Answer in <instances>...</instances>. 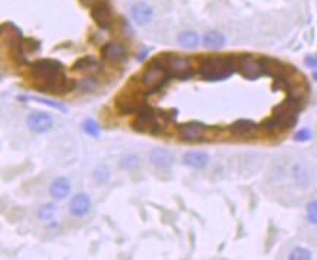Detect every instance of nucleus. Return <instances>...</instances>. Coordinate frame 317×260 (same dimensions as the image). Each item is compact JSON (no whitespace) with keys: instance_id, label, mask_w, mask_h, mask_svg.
Returning <instances> with one entry per match:
<instances>
[{"instance_id":"nucleus-1","label":"nucleus","mask_w":317,"mask_h":260,"mask_svg":"<svg viewBox=\"0 0 317 260\" xmlns=\"http://www.w3.org/2000/svg\"><path fill=\"white\" fill-rule=\"evenodd\" d=\"M302 108V99L297 97H288L284 102L273 108L272 117L266 118L260 127L268 133L282 132L294 127L298 121V114Z\"/></svg>"},{"instance_id":"nucleus-2","label":"nucleus","mask_w":317,"mask_h":260,"mask_svg":"<svg viewBox=\"0 0 317 260\" xmlns=\"http://www.w3.org/2000/svg\"><path fill=\"white\" fill-rule=\"evenodd\" d=\"M237 70L236 56H205L199 59L197 73L203 81L220 82L231 78Z\"/></svg>"},{"instance_id":"nucleus-3","label":"nucleus","mask_w":317,"mask_h":260,"mask_svg":"<svg viewBox=\"0 0 317 260\" xmlns=\"http://www.w3.org/2000/svg\"><path fill=\"white\" fill-rule=\"evenodd\" d=\"M64 73V66L54 59H40L30 63V76L34 88L47 94L48 88Z\"/></svg>"},{"instance_id":"nucleus-4","label":"nucleus","mask_w":317,"mask_h":260,"mask_svg":"<svg viewBox=\"0 0 317 260\" xmlns=\"http://www.w3.org/2000/svg\"><path fill=\"white\" fill-rule=\"evenodd\" d=\"M170 75L165 69L162 56H157L148 62L145 69L142 70L139 76V86L145 91V94L154 95L159 92L168 82H170Z\"/></svg>"},{"instance_id":"nucleus-5","label":"nucleus","mask_w":317,"mask_h":260,"mask_svg":"<svg viewBox=\"0 0 317 260\" xmlns=\"http://www.w3.org/2000/svg\"><path fill=\"white\" fill-rule=\"evenodd\" d=\"M146 94L139 86L135 89H123L114 99V107L119 114H138L142 108L148 105Z\"/></svg>"},{"instance_id":"nucleus-6","label":"nucleus","mask_w":317,"mask_h":260,"mask_svg":"<svg viewBox=\"0 0 317 260\" xmlns=\"http://www.w3.org/2000/svg\"><path fill=\"white\" fill-rule=\"evenodd\" d=\"M132 129L138 133H149V135H159L165 127L158 118L157 108L146 105L138 114H135V120L132 121Z\"/></svg>"},{"instance_id":"nucleus-7","label":"nucleus","mask_w":317,"mask_h":260,"mask_svg":"<svg viewBox=\"0 0 317 260\" xmlns=\"http://www.w3.org/2000/svg\"><path fill=\"white\" fill-rule=\"evenodd\" d=\"M161 56H162L165 69L171 79L189 81L194 76V69L191 67L189 59L181 57L174 53H162Z\"/></svg>"},{"instance_id":"nucleus-8","label":"nucleus","mask_w":317,"mask_h":260,"mask_svg":"<svg viewBox=\"0 0 317 260\" xmlns=\"http://www.w3.org/2000/svg\"><path fill=\"white\" fill-rule=\"evenodd\" d=\"M91 16L94 19V22L101 28V30H111L113 24H114V12L111 5L107 2V0H98V2L91 6Z\"/></svg>"},{"instance_id":"nucleus-9","label":"nucleus","mask_w":317,"mask_h":260,"mask_svg":"<svg viewBox=\"0 0 317 260\" xmlns=\"http://www.w3.org/2000/svg\"><path fill=\"white\" fill-rule=\"evenodd\" d=\"M237 70L247 81H257L263 75L260 60H256L249 54L240 56L237 59Z\"/></svg>"},{"instance_id":"nucleus-10","label":"nucleus","mask_w":317,"mask_h":260,"mask_svg":"<svg viewBox=\"0 0 317 260\" xmlns=\"http://www.w3.org/2000/svg\"><path fill=\"white\" fill-rule=\"evenodd\" d=\"M207 127L200 121H187L177 126L178 136L186 142H196L205 138Z\"/></svg>"},{"instance_id":"nucleus-11","label":"nucleus","mask_w":317,"mask_h":260,"mask_svg":"<svg viewBox=\"0 0 317 260\" xmlns=\"http://www.w3.org/2000/svg\"><path fill=\"white\" fill-rule=\"evenodd\" d=\"M101 59L109 62L110 65H120V63L126 62V59H127L126 47L117 41L105 43L101 47Z\"/></svg>"},{"instance_id":"nucleus-12","label":"nucleus","mask_w":317,"mask_h":260,"mask_svg":"<svg viewBox=\"0 0 317 260\" xmlns=\"http://www.w3.org/2000/svg\"><path fill=\"white\" fill-rule=\"evenodd\" d=\"M27 126L30 127L31 132H34L37 135L47 133L53 127V118L50 114H47L44 111H32L27 117Z\"/></svg>"},{"instance_id":"nucleus-13","label":"nucleus","mask_w":317,"mask_h":260,"mask_svg":"<svg viewBox=\"0 0 317 260\" xmlns=\"http://www.w3.org/2000/svg\"><path fill=\"white\" fill-rule=\"evenodd\" d=\"M259 60H260V65H262L263 75L272 76L273 79H275V78H279V76H286V75L294 73V67H289V66L284 65L282 62L276 60V59H272V57H260Z\"/></svg>"},{"instance_id":"nucleus-14","label":"nucleus","mask_w":317,"mask_h":260,"mask_svg":"<svg viewBox=\"0 0 317 260\" xmlns=\"http://www.w3.org/2000/svg\"><path fill=\"white\" fill-rule=\"evenodd\" d=\"M130 14H132L133 21L139 27H145V25L151 24L152 19H154V9L146 2H136V3H133L132 8H130Z\"/></svg>"},{"instance_id":"nucleus-15","label":"nucleus","mask_w":317,"mask_h":260,"mask_svg":"<svg viewBox=\"0 0 317 260\" xmlns=\"http://www.w3.org/2000/svg\"><path fill=\"white\" fill-rule=\"evenodd\" d=\"M89 209H91V199L85 193L75 195L69 203V212L76 218L85 216L89 212Z\"/></svg>"},{"instance_id":"nucleus-16","label":"nucleus","mask_w":317,"mask_h":260,"mask_svg":"<svg viewBox=\"0 0 317 260\" xmlns=\"http://www.w3.org/2000/svg\"><path fill=\"white\" fill-rule=\"evenodd\" d=\"M257 127H259V126H257L253 120H249V118H238V120H236V121L230 126V132H231L234 136L246 138V136L253 135L256 130H257Z\"/></svg>"},{"instance_id":"nucleus-17","label":"nucleus","mask_w":317,"mask_h":260,"mask_svg":"<svg viewBox=\"0 0 317 260\" xmlns=\"http://www.w3.org/2000/svg\"><path fill=\"white\" fill-rule=\"evenodd\" d=\"M149 161H151L152 165H155L157 168H170V167L174 164V157H173L171 152H168L167 149L157 148V149L151 151V154H149Z\"/></svg>"},{"instance_id":"nucleus-18","label":"nucleus","mask_w":317,"mask_h":260,"mask_svg":"<svg viewBox=\"0 0 317 260\" xmlns=\"http://www.w3.org/2000/svg\"><path fill=\"white\" fill-rule=\"evenodd\" d=\"M183 162L187 167L196 168V170H202L207 165L209 162V155L206 152H200V151H189L183 155Z\"/></svg>"},{"instance_id":"nucleus-19","label":"nucleus","mask_w":317,"mask_h":260,"mask_svg":"<svg viewBox=\"0 0 317 260\" xmlns=\"http://www.w3.org/2000/svg\"><path fill=\"white\" fill-rule=\"evenodd\" d=\"M70 193V183L66 177H57L50 186V195L56 200L64 199Z\"/></svg>"},{"instance_id":"nucleus-20","label":"nucleus","mask_w":317,"mask_h":260,"mask_svg":"<svg viewBox=\"0 0 317 260\" xmlns=\"http://www.w3.org/2000/svg\"><path fill=\"white\" fill-rule=\"evenodd\" d=\"M225 43H227V38L220 31H207L203 37V44L209 49H214V50L224 47Z\"/></svg>"},{"instance_id":"nucleus-21","label":"nucleus","mask_w":317,"mask_h":260,"mask_svg":"<svg viewBox=\"0 0 317 260\" xmlns=\"http://www.w3.org/2000/svg\"><path fill=\"white\" fill-rule=\"evenodd\" d=\"M98 60L92 56H83L79 57L73 65H72V70L73 72H86V70H92L95 67H98Z\"/></svg>"},{"instance_id":"nucleus-22","label":"nucleus","mask_w":317,"mask_h":260,"mask_svg":"<svg viewBox=\"0 0 317 260\" xmlns=\"http://www.w3.org/2000/svg\"><path fill=\"white\" fill-rule=\"evenodd\" d=\"M18 99L19 101H37V102H41V104H46V105H48V107H51V108H56V110H59V111H62V113H67L69 110H67V107H64L62 102H56V101H53V99H47V98H40V97H31V95H21V97H18Z\"/></svg>"},{"instance_id":"nucleus-23","label":"nucleus","mask_w":317,"mask_h":260,"mask_svg":"<svg viewBox=\"0 0 317 260\" xmlns=\"http://www.w3.org/2000/svg\"><path fill=\"white\" fill-rule=\"evenodd\" d=\"M178 44L186 49H194L199 44V35L194 31H184L177 38Z\"/></svg>"},{"instance_id":"nucleus-24","label":"nucleus","mask_w":317,"mask_h":260,"mask_svg":"<svg viewBox=\"0 0 317 260\" xmlns=\"http://www.w3.org/2000/svg\"><path fill=\"white\" fill-rule=\"evenodd\" d=\"M82 127H83V132L92 138H98L99 136V126L96 124V121L94 118H86L83 123H82Z\"/></svg>"},{"instance_id":"nucleus-25","label":"nucleus","mask_w":317,"mask_h":260,"mask_svg":"<svg viewBox=\"0 0 317 260\" xmlns=\"http://www.w3.org/2000/svg\"><path fill=\"white\" fill-rule=\"evenodd\" d=\"M96 85H98V81L94 76H86V78H82L80 81H78V88L82 92H91L96 88Z\"/></svg>"},{"instance_id":"nucleus-26","label":"nucleus","mask_w":317,"mask_h":260,"mask_svg":"<svg viewBox=\"0 0 317 260\" xmlns=\"http://www.w3.org/2000/svg\"><path fill=\"white\" fill-rule=\"evenodd\" d=\"M56 213V206L53 203H46L38 209V218L43 221H50Z\"/></svg>"},{"instance_id":"nucleus-27","label":"nucleus","mask_w":317,"mask_h":260,"mask_svg":"<svg viewBox=\"0 0 317 260\" xmlns=\"http://www.w3.org/2000/svg\"><path fill=\"white\" fill-rule=\"evenodd\" d=\"M94 180L99 184H104V183H107L110 180V171L109 168L105 167V165H101L98 167L95 171H94Z\"/></svg>"},{"instance_id":"nucleus-28","label":"nucleus","mask_w":317,"mask_h":260,"mask_svg":"<svg viewBox=\"0 0 317 260\" xmlns=\"http://www.w3.org/2000/svg\"><path fill=\"white\" fill-rule=\"evenodd\" d=\"M313 256H311V251H308L307 248H302V247H297L295 250L291 251L289 254V259L291 260H310Z\"/></svg>"},{"instance_id":"nucleus-29","label":"nucleus","mask_w":317,"mask_h":260,"mask_svg":"<svg viewBox=\"0 0 317 260\" xmlns=\"http://www.w3.org/2000/svg\"><path fill=\"white\" fill-rule=\"evenodd\" d=\"M24 49H25L27 54H30V53L34 54L41 49V43L38 40H34V38H24Z\"/></svg>"},{"instance_id":"nucleus-30","label":"nucleus","mask_w":317,"mask_h":260,"mask_svg":"<svg viewBox=\"0 0 317 260\" xmlns=\"http://www.w3.org/2000/svg\"><path fill=\"white\" fill-rule=\"evenodd\" d=\"M313 138V132L308 129V127H302V129H300L298 132L294 135V139L297 141V142H308L310 139Z\"/></svg>"},{"instance_id":"nucleus-31","label":"nucleus","mask_w":317,"mask_h":260,"mask_svg":"<svg viewBox=\"0 0 317 260\" xmlns=\"http://www.w3.org/2000/svg\"><path fill=\"white\" fill-rule=\"evenodd\" d=\"M307 218L310 224L317 225V200H313L307 205Z\"/></svg>"},{"instance_id":"nucleus-32","label":"nucleus","mask_w":317,"mask_h":260,"mask_svg":"<svg viewBox=\"0 0 317 260\" xmlns=\"http://www.w3.org/2000/svg\"><path fill=\"white\" fill-rule=\"evenodd\" d=\"M138 162H139V158L136 155H127L125 157V160L122 161V167L126 168V170H132V168H136L138 167Z\"/></svg>"},{"instance_id":"nucleus-33","label":"nucleus","mask_w":317,"mask_h":260,"mask_svg":"<svg viewBox=\"0 0 317 260\" xmlns=\"http://www.w3.org/2000/svg\"><path fill=\"white\" fill-rule=\"evenodd\" d=\"M305 65L311 69H317V57H311V56L305 57Z\"/></svg>"},{"instance_id":"nucleus-34","label":"nucleus","mask_w":317,"mask_h":260,"mask_svg":"<svg viewBox=\"0 0 317 260\" xmlns=\"http://www.w3.org/2000/svg\"><path fill=\"white\" fill-rule=\"evenodd\" d=\"M79 2H80L83 6H94V5L98 2V0H79Z\"/></svg>"},{"instance_id":"nucleus-35","label":"nucleus","mask_w":317,"mask_h":260,"mask_svg":"<svg viewBox=\"0 0 317 260\" xmlns=\"http://www.w3.org/2000/svg\"><path fill=\"white\" fill-rule=\"evenodd\" d=\"M146 56H148V49H143V50H142V53L138 56V60H139V62H143Z\"/></svg>"},{"instance_id":"nucleus-36","label":"nucleus","mask_w":317,"mask_h":260,"mask_svg":"<svg viewBox=\"0 0 317 260\" xmlns=\"http://www.w3.org/2000/svg\"><path fill=\"white\" fill-rule=\"evenodd\" d=\"M313 79L317 82V70H314V72H313Z\"/></svg>"}]
</instances>
